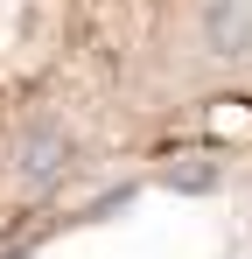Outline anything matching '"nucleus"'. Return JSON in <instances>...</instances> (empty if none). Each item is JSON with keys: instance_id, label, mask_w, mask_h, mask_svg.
<instances>
[{"instance_id": "3", "label": "nucleus", "mask_w": 252, "mask_h": 259, "mask_svg": "<svg viewBox=\"0 0 252 259\" xmlns=\"http://www.w3.org/2000/svg\"><path fill=\"white\" fill-rule=\"evenodd\" d=\"M168 189H189V196H203V189H217V168H210L203 154H182V161H168Z\"/></svg>"}, {"instance_id": "1", "label": "nucleus", "mask_w": 252, "mask_h": 259, "mask_svg": "<svg viewBox=\"0 0 252 259\" xmlns=\"http://www.w3.org/2000/svg\"><path fill=\"white\" fill-rule=\"evenodd\" d=\"M63 161H70V133L63 126H28L21 140H14V168L28 175V182H49Z\"/></svg>"}, {"instance_id": "2", "label": "nucleus", "mask_w": 252, "mask_h": 259, "mask_svg": "<svg viewBox=\"0 0 252 259\" xmlns=\"http://www.w3.org/2000/svg\"><path fill=\"white\" fill-rule=\"evenodd\" d=\"M203 42L217 56H245L252 49V0H210L203 7Z\"/></svg>"}]
</instances>
